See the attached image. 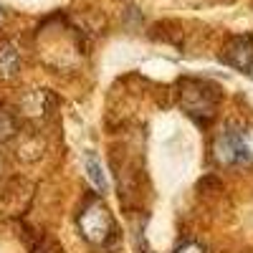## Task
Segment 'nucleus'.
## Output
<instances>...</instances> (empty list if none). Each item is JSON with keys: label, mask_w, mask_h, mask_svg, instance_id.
Listing matches in <instances>:
<instances>
[{"label": "nucleus", "mask_w": 253, "mask_h": 253, "mask_svg": "<svg viewBox=\"0 0 253 253\" xmlns=\"http://www.w3.org/2000/svg\"><path fill=\"white\" fill-rule=\"evenodd\" d=\"M213 155H215V162L223 165V167L248 165V162L253 160L251 147H248V139H246V134H243L241 126H228L225 132H220V134L215 137Z\"/></svg>", "instance_id": "2"}, {"label": "nucleus", "mask_w": 253, "mask_h": 253, "mask_svg": "<svg viewBox=\"0 0 253 253\" xmlns=\"http://www.w3.org/2000/svg\"><path fill=\"white\" fill-rule=\"evenodd\" d=\"M248 71H253V63H251V69H248Z\"/></svg>", "instance_id": "10"}, {"label": "nucleus", "mask_w": 253, "mask_h": 253, "mask_svg": "<svg viewBox=\"0 0 253 253\" xmlns=\"http://www.w3.org/2000/svg\"><path fill=\"white\" fill-rule=\"evenodd\" d=\"M79 230L91 246H107L117 233V225H114L109 208L101 200H91L79 213Z\"/></svg>", "instance_id": "1"}, {"label": "nucleus", "mask_w": 253, "mask_h": 253, "mask_svg": "<svg viewBox=\"0 0 253 253\" xmlns=\"http://www.w3.org/2000/svg\"><path fill=\"white\" fill-rule=\"evenodd\" d=\"M220 58L225 63H230V66H236V69H251V63H253V41L248 36H236V38H230L228 41V46L223 48Z\"/></svg>", "instance_id": "4"}, {"label": "nucleus", "mask_w": 253, "mask_h": 253, "mask_svg": "<svg viewBox=\"0 0 253 253\" xmlns=\"http://www.w3.org/2000/svg\"><path fill=\"white\" fill-rule=\"evenodd\" d=\"M175 253H205V248L200 243H195V241H190V243H182Z\"/></svg>", "instance_id": "8"}, {"label": "nucleus", "mask_w": 253, "mask_h": 253, "mask_svg": "<svg viewBox=\"0 0 253 253\" xmlns=\"http://www.w3.org/2000/svg\"><path fill=\"white\" fill-rule=\"evenodd\" d=\"M20 69V53L13 43H0V79H13Z\"/></svg>", "instance_id": "5"}, {"label": "nucleus", "mask_w": 253, "mask_h": 253, "mask_svg": "<svg viewBox=\"0 0 253 253\" xmlns=\"http://www.w3.org/2000/svg\"><path fill=\"white\" fill-rule=\"evenodd\" d=\"M215 104H218V91L205 81H185L182 84V107L190 117L200 122H210L215 117Z\"/></svg>", "instance_id": "3"}, {"label": "nucleus", "mask_w": 253, "mask_h": 253, "mask_svg": "<svg viewBox=\"0 0 253 253\" xmlns=\"http://www.w3.org/2000/svg\"><path fill=\"white\" fill-rule=\"evenodd\" d=\"M18 132V124H15V117L5 109V107H0V142H8L13 139Z\"/></svg>", "instance_id": "7"}, {"label": "nucleus", "mask_w": 253, "mask_h": 253, "mask_svg": "<svg viewBox=\"0 0 253 253\" xmlns=\"http://www.w3.org/2000/svg\"><path fill=\"white\" fill-rule=\"evenodd\" d=\"M5 23V13H3V8H0V26Z\"/></svg>", "instance_id": "9"}, {"label": "nucleus", "mask_w": 253, "mask_h": 253, "mask_svg": "<svg viewBox=\"0 0 253 253\" xmlns=\"http://www.w3.org/2000/svg\"><path fill=\"white\" fill-rule=\"evenodd\" d=\"M84 165H86V175H89L91 185L99 190V193H107L109 182H107V175H104V167H101L99 157L94 152H86V155H84Z\"/></svg>", "instance_id": "6"}]
</instances>
